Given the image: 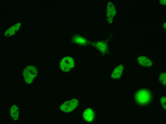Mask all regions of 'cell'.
Segmentation results:
<instances>
[{"label":"cell","instance_id":"1","mask_svg":"<svg viewBox=\"0 0 166 124\" xmlns=\"http://www.w3.org/2000/svg\"><path fill=\"white\" fill-rule=\"evenodd\" d=\"M152 92L149 88H143L137 89L134 95L136 103L139 106H145L149 104L152 98Z\"/></svg>","mask_w":166,"mask_h":124},{"label":"cell","instance_id":"2","mask_svg":"<svg viewBox=\"0 0 166 124\" xmlns=\"http://www.w3.org/2000/svg\"><path fill=\"white\" fill-rule=\"evenodd\" d=\"M78 103V101L77 99H71L62 104L60 107V108L61 110L64 112H70L77 107Z\"/></svg>","mask_w":166,"mask_h":124},{"label":"cell","instance_id":"3","mask_svg":"<svg viewBox=\"0 0 166 124\" xmlns=\"http://www.w3.org/2000/svg\"><path fill=\"white\" fill-rule=\"evenodd\" d=\"M75 65V62L73 59L69 57H66L61 61L60 67L63 71L67 72L73 68Z\"/></svg>","mask_w":166,"mask_h":124},{"label":"cell","instance_id":"4","mask_svg":"<svg viewBox=\"0 0 166 124\" xmlns=\"http://www.w3.org/2000/svg\"><path fill=\"white\" fill-rule=\"evenodd\" d=\"M82 115L84 119L88 122H93L95 117L94 110L90 108H88L85 109L83 112Z\"/></svg>","mask_w":166,"mask_h":124},{"label":"cell","instance_id":"5","mask_svg":"<svg viewBox=\"0 0 166 124\" xmlns=\"http://www.w3.org/2000/svg\"><path fill=\"white\" fill-rule=\"evenodd\" d=\"M137 60L139 64L143 67H150L153 65L152 61L150 58L146 57H139L137 58Z\"/></svg>","mask_w":166,"mask_h":124},{"label":"cell","instance_id":"6","mask_svg":"<svg viewBox=\"0 0 166 124\" xmlns=\"http://www.w3.org/2000/svg\"><path fill=\"white\" fill-rule=\"evenodd\" d=\"M124 68L123 65L120 64L117 66L114 69L112 73V78L114 79L119 78L122 75Z\"/></svg>","mask_w":166,"mask_h":124},{"label":"cell","instance_id":"7","mask_svg":"<svg viewBox=\"0 0 166 124\" xmlns=\"http://www.w3.org/2000/svg\"><path fill=\"white\" fill-rule=\"evenodd\" d=\"M72 40L74 43L82 45H86L88 43L86 39L79 36H74Z\"/></svg>","mask_w":166,"mask_h":124},{"label":"cell","instance_id":"8","mask_svg":"<svg viewBox=\"0 0 166 124\" xmlns=\"http://www.w3.org/2000/svg\"><path fill=\"white\" fill-rule=\"evenodd\" d=\"M166 72H162L160 74L159 78L160 83L161 85L165 86L166 85Z\"/></svg>","mask_w":166,"mask_h":124},{"label":"cell","instance_id":"9","mask_svg":"<svg viewBox=\"0 0 166 124\" xmlns=\"http://www.w3.org/2000/svg\"><path fill=\"white\" fill-rule=\"evenodd\" d=\"M166 97L163 96L161 98L160 102L161 106L164 109H166Z\"/></svg>","mask_w":166,"mask_h":124}]
</instances>
